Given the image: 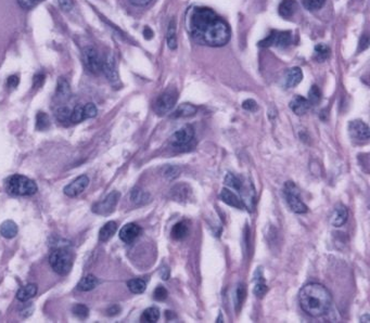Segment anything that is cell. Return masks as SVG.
I'll return each mask as SVG.
<instances>
[{
    "label": "cell",
    "mask_w": 370,
    "mask_h": 323,
    "mask_svg": "<svg viewBox=\"0 0 370 323\" xmlns=\"http://www.w3.org/2000/svg\"><path fill=\"white\" fill-rule=\"evenodd\" d=\"M225 183L230 187L231 189H235L239 192H242L244 190V183L243 181L238 178L236 175L228 173L225 177Z\"/></svg>",
    "instance_id": "30"
},
{
    "label": "cell",
    "mask_w": 370,
    "mask_h": 323,
    "mask_svg": "<svg viewBox=\"0 0 370 323\" xmlns=\"http://www.w3.org/2000/svg\"><path fill=\"white\" fill-rule=\"evenodd\" d=\"M49 264L54 272L60 276H65L71 271L73 266V255L65 249H58L53 251L49 256Z\"/></svg>",
    "instance_id": "4"
},
{
    "label": "cell",
    "mask_w": 370,
    "mask_h": 323,
    "mask_svg": "<svg viewBox=\"0 0 370 323\" xmlns=\"http://www.w3.org/2000/svg\"><path fill=\"white\" fill-rule=\"evenodd\" d=\"M84 121V114H83V106L77 104L76 106L74 107V110L72 111V116H71V123L73 124H78L80 122Z\"/></svg>",
    "instance_id": "41"
},
{
    "label": "cell",
    "mask_w": 370,
    "mask_h": 323,
    "mask_svg": "<svg viewBox=\"0 0 370 323\" xmlns=\"http://www.w3.org/2000/svg\"><path fill=\"white\" fill-rule=\"evenodd\" d=\"M42 2L43 0H18L20 6H21L24 9H32L34 8V7L39 5Z\"/></svg>",
    "instance_id": "45"
},
{
    "label": "cell",
    "mask_w": 370,
    "mask_h": 323,
    "mask_svg": "<svg viewBox=\"0 0 370 323\" xmlns=\"http://www.w3.org/2000/svg\"><path fill=\"white\" fill-rule=\"evenodd\" d=\"M19 82H20V79H19V77L17 76V75H12V76H10L8 78V80H7V85H8L9 88L15 89V88L18 87Z\"/></svg>",
    "instance_id": "49"
},
{
    "label": "cell",
    "mask_w": 370,
    "mask_h": 323,
    "mask_svg": "<svg viewBox=\"0 0 370 323\" xmlns=\"http://www.w3.org/2000/svg\"><path fill=\"white\" fill-rule=\"evenodd\" d=\"M298 9V4L296 0H283L279 5V15L284 18H291Z\"/></svg>",
    "instance_id": "21"
},
{
    "label": "cell",
    "mask_w": 370,
    "mask_h": 323,
    "mask_svg": "<svg viewBox=\"0 0 370 323\" xmlns=\"http://www.w3.org/2000/svg\"><path fill=\"white\" fill-rule=\"evenodd\" d=\"M330 48L324 44H318L315 46L314 57L318 62H324L330 57Z\"/></svg>",
    "instance_id": "34"
},
{
    "label": "cell",
    "mask_w": 370,
    "mask_h": 323,
    "mask_svg": "<svg viewBox=\"0 0 370 323\" xmlns=\"http://www.w3.org/2000/svg\"><path fill=\"white\" fill-rule=\"evenodd\" d=\"M222 317H223V314H222V313H219V317H218V319H217V321H216V322H218V323L224 322V321H222Z\"/></svg>",
    "instance_id": "56"
},
{
    "label": "cell",
    "mask_w": 370,
    "mask_h": 323,
    "mask_svg": "<svg viewBox=\"0 0 370 323\" xmlns=\"http://www.w3.org/2000/svg\"><path fill=\"white\" fill-rule=\"evenodd\" d=\"M45 81V75L43 73H38L36 74L35 76H34V79H33V87L37 89V88H40L43 86Z\"/></svg>",
    "instance_id": "47"
},
{
    "label": "cell",
    "mask_w": 370,
    "mask_h": 323,
    "mask_svg": "<svg viewBox=\"0 0 370 323\" xmlns=\"http://www.w3.org/2000/svg\"><path fill=\"white\" fill-rule=\"evenodd\" d=\"M187 30L199 45L223 47L230 39L228 23L207 7H194L187 13Z\"/></svg>",
    "instance_id": "1"
},
{
    "label": "cell",
    "mask_w": 370,
    "mask_h": 323,
    "mask_svg": "<svg viewBox=\"0 0 370 323\" xmlns=\"http://www.w3.org/2000/svg\"><path fill=\"white\" fill-rule=\"evenodd\" d=\"M311 107V103L306 98L297 95L290 102V109L297 115H304Z\"/></svg>",
    "instance_id": "18"
},
{
    "label": "cell",
    "mask_w": 370,
    "mask_h": 323,
    "mask_svg": "<svg viewBox=\"0 0 370 323\" xmlns=\"http://www.w3.org/2000/svg\"><path fill=\"white\" fill-rule=\"evenodd\" d=\"M160 318V310L155 307H150L143 311L141 315V322L154 323Z\"/></svg>",
    "instance_id": "33"
},
{
    "label": "cell",
    "mask_w": 370,
    "mask_h": 323,
    "mask_svg": "<svg viewBox=\"0 0 370 323\" xmlns=\"http://www.w3.org/2000/svg\"><path fill=\"white\" fill-rule=\"evenodd\" d=\"M193 196V190L187 183H178L170 190V197L179 203H187Z\"/></svg>",
    "instance_id": "14"
},
{
    "label": "cell",
    "mask_w": 370,
    "mask_h": 323,
    "mask_svg": "<svg viewBox=\"0 0 370 323\" xmlns=\"http://www.w3.org/2000/svg\"><path fill=\"white\" fill-rule=\"evenodd\" d=\"M370 319H369V314H366L365 317L361 318V322H369Z\"/></svg>",
    "instance_id": "55"
},
{
    "label": "cell",
    "mask_w": 370,
    "mask_h": 323,
    "mask_svg": "<svg viewBox=\"0 0 370 323\" xmlns=\"http://www.w3.org/2000/svg\"><path fill=\"white\" fill-rule=\"evenodd\" d=\"M116 230H118V224L115 222H109L107 223L99 232V240L102 242H107L111 239L114 235Z\"/></svg>",
    "instance_id": "25"
},
{
    "label": "cell",
    "mask_w": 370,
    "mask_h": 323,
    "mask_svg": "<svg viewBox=\"0 0 370 323\" xmlns=\"http://www.w3.org/2000/svg\"><path fill=\"white\" fill-rule=\"evenodd\" d=\"M88 184H89V178L86 175L79 176L73 182L66 185L63 190L64 194L70 197L77 196L80 193H83L84 190L88 187Z\"/></svg>",
    "instance_id": "12"
},
{
    "label": "cell",
    "mask_w": 370,
    "mask_h": 323,
    "mask_svg": "<svg viewBox=\"0 0 370 323\" xmlns=\"http://www.w3.org/2000/svg\"><path fill=\"white\" fill-rule=\"evenodd\" d=\"M129 291L134 294H141L146 291L147 283L142 279H132L127 282Z\"/></svg>",
    "instance_id": "32"
},
{
    "label": "cell",
    "mask_w": 370,
    "mask_h": 323,
    "mask_svg": "<svg viewBox=\"0 0 370 323\" xmlns=\"http://www.w3.org/2000/svg\"><path fill=\"white\" fill-rule=\"evenodd\" d=\"M50 126V119L47 113L38 112L36 116V128L40 132L46 130Z\"/></svg>",
    "instance_id": "35"
},
{
    "label": "cell",
    "mask_w": 370,
    "mask_h": 323,
    "mask_svg": "<svg viewBox=\"0 0 370 323\" xmlns=\"http://www.w3.org/2000/svg\"><path fill=\"white\" fill-rule=\"evenodd\" d=\"M160 274L163 280H167L169 278V269L166 266H163L160 270Z\"/></svg>",
    "instance_id": "51"
},
{
    "label": "cell",
    "mask_w": 370,
    "mask_h": 323,
    "mask_svg": "<svg viewBox=\"0 0 370 323\" xmlns=\"http://www.w3.org/2000/svg\"><path fill=\"white\" fill-rule=\"evenodd\" d=\"M134 6H137V7H145L147 5H149L150 3L152 2V0H129Z\"/></svg>",
    "instance_id": "50"
},
{
    "label": "cell",
    "mask_w": 370,
    "mask_h": 323,
    "mask_svg": "<svg viewBox=\"0 0 370 323\" xmlns=\"http://www.w3.org/2000/svg\"><path fill=\"white\" fill-rule=\"evenodd\" d=\"M71 116H72V111L67 106H60L56 111V119L58 120L59 123L62 124V125H65V126L70 125Z\"/></svg>",
    "instance_id": "31"
},
{
    "label": "cell",
    "mask_w": 370,
    "mask_h": 323,
    "mask_svg": "<svg viewBox=\"0 0 370 323\" xmlns=\"http://www.w3.org/2000/svg\"><path fill=\"white\" fill-rule=\"evenodd\" d=\"M120 196H121L120 192H118V191L111 192V193H110L105 198V200L96 203L92 206V211L95 212V214L102 215V216L112 214V212L115 209L116 204H118V202L120 200Z\"/></svg>",
    "instance_id": "10"
},
{
    "label": "cell",
    "mask_w": 370,
    "mask_h": 323,
    "mask_svg": "<svg viewBox=\"0 0 370 323\" xmlns=\"http://www.w3.org/2000/svg\"><path fill=\"white\" fill-rule=\"evenodd\" d=\"M167 291L166 288L164 286H157L155 290H154V293H153V297L155 300L157 301H162V300H165L167 298Z\"/></svg>",
    "instance_id": "44"
},
{
    "label": "cell",
    "mask_w": 370,
    "mask_h": 323,
    "mask_svg": "<svg viewBox=\"0 0 370 323\" xmlns=\"http://www.w3.org/2000/svg\"><path fill=\"white\" fill-rule=\"evenodd\" d=\"M173 239L176 240V241H181V240H184L188 235H189V226L186 222H180L177 223L172 229V232H170Z\"/></svg>",
    "instance_id": "22"
},
{
    "label": "cell",
    "mask_w": 370,
    "mask_h": 323,
    "mask_svg": "<svg viewBox=\"0 0 370 323\" xmlns=\"http://www.w3.org/2000/svg\"><path fill=\"white\" fill-rule=\"evenodd\" d=\"M195 139V129L193 126L190 125H186L183 126L182 128H180L179 130L170 137V146H172L174 149H178V150H182L183 148L188 147L189 144L194 141Z\"/></svg>",
    "instance_id": "7"
},
{
    "label": "cell",
    "mask_w": 370,
    "mask_h": 323,
    "mask_svg": "<svg viewBox=\"0 0 370 323\" xmlns=\"http://www.w3.org/2000/svg\"><path fill=\"white\" fill-rule=\"evenodd\" d=\"M177 91L173 88L167 89L166 91H164L159 98L156 99L154 103V111L156 114L164 115L168 113L172 110L176 102H177Z\"/></svg>",
    "instance_id": "6"
},
{
    "label": "cell",
    "mask_w": 370,
    "mask_h": 323,
    "mask_svg": "<svg viewBox=\"0 0 370 323\" xmlns=\"http://www.w3.org/2000/svg\"><path fill=\"white\" fill-rule=\"evenodd\" d=\"M348 133L351 135L352 138L356 140H368L370 137L368 125L366 123L359 120L349 122Z\"/></svg>",
    "instance_id": "11"
},
{
    "label": "cell",
    "mask_w": 370,
    "mask_h": 323,
    "mask_svg": "<svg viewBox=\"0 0 370 323\" xmlns=\"http://www.w3.org/2000/svg\"><path fill=\"white\" fill-rule=\"evenodd\" d=\"M72 311H73V313L75 315H76L77 318L83 319V320L86 319L88 317V314H89V309H88V307L85 306V305H83V304H76V305H75L73 307V309H72Z\"/></svg>",
    "instance_id": "38"
},
{
    "label": "cell",
    "mask_w": 370,
    "mask_h": 323,
    "mask_svg": "<svg viewBox=\"0 0 370 323\" xmlns=\"http://www.w3.org/2000/svg\"><path fill=\"white\" fill-rule=\"evenodd\" d=\"M292 44V34L288 31H272L268 36L259 41L261 47H280L286 48Z\"/></svg>",
    "instance_id": "8"
},
{
    "label": "cell",
    "mask_w": 370,
    "mask_h": 323,
    "mask_svg": "<svg viewBox=\"0 0 370 323\" xmlns=\"http://www.w3.org/2000/svg\"><path fill=\"white\" fill-rule=\"evenodd\" d=\"M180 173V168L177 166H167L164 170V176H165L166 179L168 180H174L175 178H177L179 176Z\"/></svg>",
    "instance_id": "43"
},
{
    "label": "cell",
    "mask_w": 370,
    "mask_h": 323,
    "mask_svg": "<svg viewBox=\"0 0 370 323\" xmlns=\"http://www.w3.org/2000/svg\"><path fill=\"white\" fill-rule=\"evenodd\" d=\"M321 98V92L319 90L318 86L316 85H313L312 88L310 89V91H308V101H310L311 104H315V103L319 102Z\"/></svg>",
    "instance_id": "40"
},
{
    "label": "cell",
    "mask_w": 370,
    "mask_h": 323,
    "mask_svg": "<svg viewBox=\"0 0 370 323\" xmlns=\"http://www.w3.org/2000/svg\"><path fill=\"white\" fill-rule=\"evenodd\" d=\"M19 228L15 222L6 221L0 226V235L6 239H13L18 235Z\"/></svg>",
    "instance_id": "24"
},
{
    "label": "cell",
    "mask_w": 370,
    "mask_h": 323,
    "mask_svg": "<svg viewBox=\"0 0 370 323\" xmlns=\"http://www.w3.org/2000/svg\"><path fill=\"white\" fill-rule=\"evenodd\" d=\"M141 233V228L136 224H127L125 225L120 231V239L122 240L124 243L131 244L133 243L135 240L140 236Z\"/></svg>",
    "instance_id": "15"
},
{
    "label": "cell",
    "mask_w": 370,
    "mask_h": 323,
    "mask_svg": "<svg viewBox=\"0 0 370 323\" xmlns=\"http://www.w3.org/2000/svg\"><path fill=\"white\" fill-rule=\"evenodd\" d=\"M256 274H257V277L255 278V285H254V288H253V293H254V295L257 297H263L266 294L267 290H268V287H267L265 281L263 279L261 270H258V273L256 271Z\"/></svg>",
    "instance_id": "28"
},
{
    "label": "cell",
    "mask_w": 370,
    "mask_h": 323,
    "mask_svg": "<svg viewBox=\"0 0 370 323\" xmlns=\"http://www.w3.org/2000/svg\"><path fill=\"white\" fill-rule=\"evenodd\" d=\"M284 195L286 197L287 204L289 205V207L292 211L297 212V214H305V212H307L308 210L307 206L302 201V198L300 197L299 189L292 181H288L285 184Z\"/></svg>",
    "instance_id": "5"
},
{
    "label": "cell",
    "mask_w": 370,
    "mask_h": 323,
    "mask_svg": "<svg viewBox=\"0 0 370 323\" xmlns=\"http://www.w3.org/2000/svg\"><path fill=\"white\" fill-rule=\"evenodd\" d=\"M301 308L311 317L318 318L328 312L331 306V295L319 283H310L303 286L299 294Z\"/></svg>",
    "instance_id": "2"
},
{
    "label": "cell",
    "mask_w": 370,
    "mask_h": 323,
    "mask_svg": "<svg viewBox=\"0 0 370 323\" xmlns=\"http://www.w3.org/2000/svg\"><path fill=\"white\" fill-rule=\"evenodd\" d=\"M167 46L169 49L175 50L177 48V36H176V22L175 19L170 20L167 29Z\"/></svg>",
    "instance_id": "29"
},
{
    "label": "cell",
    "mask_w": 370,
    "mask_h": 323,
    "mask_svg": "<svg viewBox=\"0 0 370 323\" xmlns=\"http://www.w3.org/2000/svg\"><path fill=\"white\" fill-rule=\"evenodd\" d=\"M197 113V107L191 104V103H182L176 109V111L173 113V119H186L194 116Z\"/></svg>",
    "instance_id": "20"
},
{
    "label": "cell",
    "mask_w": 370,
    "mask_h": 323,
    "mask_svg": "<svg viewBox=\"0 0 370 323\" xmlns=\"http://www.w3.org/2000/svg\"><path fill=\"white\" fill-rule=\"evenodd\" d=\"M81 58H83V63L85 67L89 72L92 74H99L101 72L102 59L100 58L99 53L95 47H85L83 52H81Z\"/></svg>",
    "instance_id": "9"
},
{
    "label": "cell",
    "mask_w": 370,
    "mask_h": 323,
    "mask_svg": "<svg viewBox=\"0 0 370 323\" xmlns=\"http://www.w3.org/2000/svg\"><path fill=\"white\" fill-rule=\"evenodd\" d=\"M58 3H59L60 8L65 12L71 11L74 7L73 0H58Z\"/></svg>",
    "instance_id": "48"
},
{
    "label": "cell",
    "mask_w": 370,
    "mask_h": 323,
    "mask_svg": "<svg viewBox=\"0 0 370 323\" xmlns=\"http://www.w3.org/2000/svg\"><path fill=\"white\" fill-rule=\"evenodd\" d=\"M325 4L326 0H303V6L310 11H315L323 8Z\"/></svg>",
    "instance_id": "37"
},
{
    "label": "cell",
    "mask_w": 370,
    "mask_h": 323,
    "mask_svg": "<svg viewBox=\"0 0 370 323\" xmlns=\"http://www.w3.org/2000/svg\"><path fill=\"white\" fill-rule=\"evenodd\" d=\"M83 114H84V120L87 119H92L95 116H97L98 110L94 103H87L86 105L83 106Z\"/></svg>",
    "instance_id": "39"
},
{
    "label": "cell",
    "mask_w": 370,
    "mask_h": 323,
    "mask_svg": "<svg viewBox=\"0 0 370 323\" xmlns=\"http://www.w3.org/2000/svg\"><path fill=\"white\" fill-rule=\"evenodd\" d=\"M120 310H121V308H120L118 305H115V306H112L111 308H109V309H108V314H109V315L118 314V313L120 312Z\"/></svg>",
    "instance_id": "54"
},
{
    "label": "cell",
    "mask_w": 370,
    "mask_h": 323,
    "mask_svg": "<svg viewBox=\"0 0 370 323\" xmlns=\"http://www.w3.org/2000/svg\"><path fill=\"white\" fill-rule=\"evenodd\" d=\"M131 198H132V201L137 205L147 204L151 201V196H150V194L139 188H135L132 191Z\"/></svg>",
    "instance_id": "27"
},
{
    "label": "cell",
    "mask_w": 370,
    "mask_h": 323,
    "mask_svg": "<svg viewBox=\"0 0 370 323\" xmlns=\"http://www.w3.org/2000/svg\"><path fill=\"white\" fill-rule=\"evenodd\" d=\"M99 284V280L96 278L92 274H88V276L84 277L79 281L78 283V290L83 292H89L94 290V288Z\"/></svg>",
    "instance_id": "26"
},
{
    "label": "cell",
    "mask_w": 370,
    "mask_h": 323,
    "mask_svg": "<svg viewBox=\"0 0 370 323\" xmlns=\"http://www.w3.org/2000/svg\"><path fill=\"white\" fill-rule=\"evenodd\" d=\"M303 78V73L300 67H291L286 73V86L293 88L298 86Z\"/></svg>",
    "instance_id": "19"
},
{
    "label": "cell",
    "mask_w": 370,
    "mask_h": 323,
    "mask_svg": "<svg viewBox=\"0 0 370 323\" xmlns=\"http://www.w3.org/2000/svg\"><path fill=\"white\" fill-rule=\"evenodd\" d=\"M37 294V285L31 283L20 288L17 293V298L20 301H27Z\"/></svg>",
    "instance_id": "23"
},
{
    "label": "cell",
    "mask_w": 370,
    "mask_h": 323,
    "mask_svg": "<svg viewBox=\"0 0 370 323\" xmlns=\"http://www.w3.org/2000/svg\"><path fill=\"white\" fill-rule=\"evenodd\" d=\"M348 217V211L344 205H339L334 208L330 217V224L333 227H341L343 226Z\"/></svg>",
    "instance_id": "17"
},
{
    "label": "cell",
    "mask_w": 370,
    "mask_h": 323,
    "mask_svg": "<svg viewBox=\"0 0 370 323\" xmlns=\"http://www.w3.org/2000/svg\"><path fill=\"white\" fill-rule=\"evenodd\" d=\"M219 197H221V200L226 203L229 206H232V207L235 208H238V209H242L245 207L244 205V202L240 198L239 196H237L234 192L230 191L229 189H226L224 188L222 191H221V194H219Z\"/></svg>",
    "instance_id": "16"
},
{
    "label": "cell",
    "mask_w": 370,
    "mask_h": 323,
    "mask_svg": "<svg viewBox=\"0 0 370 323\" xmlns=\"http://www.w3.org/2000/svg\"><path fill=\"white\" fill-rule=\"evenodd\" d=\"M242 107L244 110H246V111H250V112H254L256 111L257 109V103L252 100V99H249V100H245L243 103H242Z\"/></svg>",
    "instance_id": "46"
},
{
    "label": "cell",
    "mask_w": 370,
    "mask_h": 323,
    "mask_svg": "<svg viewBox=\"0 0 370 323\" xmlns=\"http://www.w3.org/2000/svg\"><path fill=\"white\" fill-rule=\"evenodd\" d=\"M246 295V290H245V285L244 284H239L237 287V292H236V305H237V310L239 309V307H241L243 300L245 298Z\"/></svg>",
    "instance_id": "42"
},
{
    "label": "cell",
    "mask_w": 370,
    "mask_h": 323,
    "mask_svg": "<svg viewBox=\"0 0 370 323\" xmlns=\"http://www.w3.org/2000/svg\"><path fill=\"white\" fill-rule=\"evenodd\" d=\"M143 37L146 39H151L153 37V32L150 27H145V30H143Z\"/></svg>",
    "instance_id": "53"
},
{
    "label": "cell",
    "mask_w": 370,
    "mask_h": 323,
    "mask_svg": "<svg viewBox=\"0 0 370 323\" xmlns=\"http://www.w3.org/2000/svg\"><path fill=\"white\" fill-rule=\"evenodd\" d=\"M68 94H70V85H68V82L64 78L60 77L58 80L57 97L67 98Z\"/></svg>",
    "instance_id": "36"
},
{
    "label": "cell",
    "mask_w": 370,
    "mask_h": 323,
    "mask_svg": "<svg viewBox=\"0 0 370 323\" xmlns=\"http://www.w3.org/2000/svg\"><path fill=\"white\" fill-rule=\"evenodd\" d=\"M101 71L105 73L107 78L115 84L116 81H119V74L116 71V64L115 60L111 53H108L105 58L102 59V64H101Z\"/></svg>",
    "instance_id": "13"
},
{
    "label": "cell",
    "mask_w": 370,
    "mask_h": 323,
    "mask_svg": "<svg viewBox=\"0 0 370 323\" xmlns=\"http://www.w3.org/2000/svg\"><path fill=\"white\" fill-rule=\"evenodd\" d=\"M368 45H369V39H368V36H367V35H364V36H362L361 40H360V47H359V49L365 50L366 48L368 47Z\"/></svg>",
    "instance_id": "52"
},
{
    "label": "cell",
    "mask_w": 370,
    "mask_h": 323,
    "mask_svg": "<svg viewBox=\"0 0 370 323\" xmlns=\"http://www.w3.org/2000/svg\"><path fill=\"white\" fill-rule=\"evenodd\" d=\"M6 190L13 195L30 196L37 192V185L30 178L23 175H12L6 181Z\"/></svg>",
    "instance_id": "3"
}]
</instances>
